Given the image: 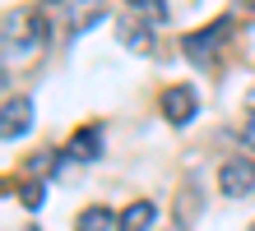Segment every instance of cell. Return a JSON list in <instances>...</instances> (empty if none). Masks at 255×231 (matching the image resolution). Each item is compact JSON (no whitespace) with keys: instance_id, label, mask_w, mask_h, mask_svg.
Listing matches in <instances>:
<instances>
[{"instance_id":"obj_2","label":"cell","mask_w":255,"mask_h":231,"mask_svg":"<svg viewBox=\"0 0 255 231\" xmlns=\"http://www.w3.org/2000/svg\"><path fill=\"white\" fill-rule=\"evenodd\" d=\"M232 33V19L228 14H223V19H214L209 28H200V33H190L186 42H181V51H186V60L190 65H209V60H214V51L223 46V37Z\"/></svg>"},{"instance_id":"obj_3","label":"cell","mask_w":255,"mask_h":231,"mask_svg":"<svg viewBox=\"0 0 255 231\" xmlns=\"http://www.w3.org/2000/svg\"><path fill=\"white\" fill-rule=\"evenodd\" d=\"M218 190L228 199H246L255 194V162L251 157H228L218 166Z\"/></svg>"},{"instance_id":"obj_9","label":"cell","mask_w":255,"mask_h":231,"mask_svg":"<svg viewBox=\"0 0 255 231\" xmlns=\"http://www.w3.org/2000/svg\"><path fill=\"white\" fill-rule=\"evenodd\" d=\"M116 222H121V213H112L107 204H93L79 213V222H74V231H112Z\"/></svg>"},{"instance_id":"obj_13","label":"cell","mask_w":255,"mask_h":231,"mask_svg":"<svg viewBox=\"0 0 255 231\" xmlns=\"http://www.w3.org/2000/svg\"><path fill=\"white\" fill-rule=\"evenodd\" d=\"M47 5H61V0H47Z\"/></svg>"},{"instance_id":"obj_6","label":"cell","mask_w":255,"mask_h":231,"mask_svg":"<svg viewBox=\"0 0 255 231\" xmlns=\"http://www.w3.org/2000/svg\"><path fill=\"white\" fill-rule=\"evenodd\" d=\"M98 153H102V130H98V125H79V130H74V139L65 144V157H70V162H93Z\"/></svg>"},{"instance_id":"obj_1","label":"cell","mask_w":255,"mask_h":231,"mask_svg":"<svg viewBox=\"0 0 255 231\" xmlns=\"http://www.w3.org/2000/svg\"><path fill=\"white\" fill-rule=\"evenodd\" d=\"M0 37H5V60H28L47 42V19L37 9H9L0 23Z\"/></svg>"},{"instance_id":"obj_11","label":"cell","mask_w":255,"mask_h":231,"mask_svg":"<svg viewBox=\"0 0 255 231\" xmlns=\"http://www.w3.org/2000/svg\"><path fill=\"white\" fill-rule=\"evenodd\" d=\"M42 199H47V185H42V180H23V185H19V204H23V208L37 213Z\"/></svg>"},{"instance_id":"obj_10","label":"cell","mask_w":255,"mask_h":231,"mask_svg":"<svg viewBox=\"0 0 255 231\" xmlns=\"http://www.w3.org/2000/svg\"><path fill=\"white\" fill-rule=\"evenodd\" d=\"M126 5H130V14H134V19H144V23H153V28L172 19L167 0H126Z\"/></svg>"},{"instance_id":"obj_4","label":"cell","mask_w":255,"mask_h":231,"mask_svg":"<svg viewBox=\"0 0 255 231\" xmlns=\"http://www.w3.org/2000/svg\"><path fill=\"white\" fill-rule=\"evenodd\" d=\"M195 111H200V92H195L190 83L162 88V116H167V125H190Z\"/></svg>"},{"instance_id":"obj_5","label":"cell","mask_w":255,"mask_h":231,"mask_svg":"<svg viewBox=\"0 0 255 231\" xmlns=\"http://www.w3.org/2000/svg\"><path fill=\"white\" fill-rule=\"evenodd\" d=\"M28 130H33V102H28V97H5L0 134H5V139H23Z\"/></svg>"},{"instance_id":"obj_7","label":"cell","mask_w":255,"mask_h":231,"mask_svg":"<svg viewBox=\"0 0 255 231\" xmlns=\"http://www.w3.org/2000/svg\"><path fill=\"white\" fill-rule=\"evenodd\" d=\"M148 28H153V23H144V19H134V14L126 9L121 14V23H116V37H121L126 46H134V51H153V33H148Z\"/></svg>"},{"instance_id":"obj_8","label":"cell","mask_w":255,"mask_h":231,"mask_svg":"<svg viewBox=\"0 0 255 231\" xmlns=\"http://www.w3.org/2000/svg\"><path fill=\"white\" fill-rule=\"evenodd\" d=\"M158 218V208L148 204V199H134V204L121 208V222H116V231H148Z\"/></svg>"},{"instance_id":"obj_12","label":"cell","mask_w":255,"mask_h":231,"mask_svg":"<svg viewBox=\"0 0 255 231\" xmlns=\"http://www.w3.org/2000/svg\"><path fill=\"white\" fill-rule=\"evenodd\" d=\"M242 139H246V148H255V111L246 116V125H242Z\"/></svg>"}]
</instances>
